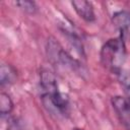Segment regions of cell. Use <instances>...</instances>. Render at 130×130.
Listing matches in <instances>:
<instances>
[{
    "label": "cell",
    "mask_w": 130,
    "mask_h": 130,
    "mask_svg": "<svg viewBox=\"0 0 130 130\" xmlns=\"http://www.w3.org/2000/svg\"><path fill=\"white\" fill-rule=\"evenodd\" d=\"M40 83L43 89V95H52L59 91L57 78L50 70H43L40 74Z\"/></svg>",
    "instance_id": "277c9868"
},
{
    "label": "cell",
    "mask_w": 130,
    "mask_h": 130,
    "mask_svg": "<svg viewBox=\"0 0 130 130\" xmlns=\"http://www.w3.org/2000/svg\"><path fill=\"white\" fill-rule=\"evenodd\" d=\"M76 130H82V129H76Z\"/></svg>",
    "instance_id": "7c38bea8"
},
{
    "label": "cell",
    "mask_w": 130,
    "mask_h": 130,
    "mask_svg": "<svg viewBox=\"0 0 130 130\" xmlns=\"http://www.w3.org/2000/svg\"><path fill=\"white\" fill-rule=\"evenodd\" d=\"M6 130H22V128L20 127L19 123L16 120H11L8 123V126H7Z\"/></svg>",
    "instance_id": "30bf717a"
},
{
    "label": "cell",
    "mask_w": 130,
    "mask_h": 130,
    "mask_svg": "<svg viewBox=\"0 0 130 130\" xmlns=\"http://www.w3.org/2000/svg\"><path fill=\"white\" fill-rule=\"evenodd\" d=\"M126 46L123 35L108 40L102 47L100 58L102 64L111 72L119 74L126 61Z\"/></svg>",
    "instance_id": "6da1fadb"
},
{
    "label": "cell",
    "mask_w": 130,
    "mask_h": 130,
    "mask_svg": "<svg viewBox=\"0 0 130 130\" xmlns=\"http://www.w3.org/2000/svg\"><path fill=\"white\" fill-rule=\"evenodd\" d=\"M124 88H125V93H126V95H127V99H128V101L130 102V79L125 80Z\"/></svg>",
    "instance_id": "8fae6325"
},
{
    "label": "cell",
    "mask_w": 130,
    "mask_h": 130,
    "mask_svg": "<svg viewBox=\"0 0 130 130\" xmlns=\"http://www.w3.org/2000/svg\"><path fill=\"white\" fill-rule=\"evenodd\" d=\"M13 110V102L10 95L4 91L0 93V114L2 117L10 115Z\"/></svg>",
    "instance_id": "ba28073f"
},
{
    "label": "cell",
    "mask_w": 130,
    "mask_h": 130,
    "mask_svg": "<svg viewBox=\"0 0 130 130\" xmlns=\"http://www.w3.org/2000/svg\"><path fill=\"white\" fill-rule=\"evenodd\" d=\"M113 109L126 130H130V102L122 95H115L111 100Z\"/></svg>",
    "instance_id": "3957f363"
},
{
    "label": "cell",
    "mask_w": 130,
    "mask_h": 130,
    "mask_svg": "<svg viewBox=\"0 0 130 130\" xmlns=\"http://www.w3.org/2000/svg\"><path fill=\"white\" fill-rule=\"evenodd\" d=\"M17 78L15 68L10 64H2L0 67V84L1 86L13 83Z\"/></svg>",
    "instance_id": "8992f818"
},
{
    "label": "cell",
    "mask_w": 130,
    "mask_h": 130,
    "mask_svg": "<svg viewBox=\"0 0 130 130\" xmlns=\"http://www.w3.org/2000/svg\"><path fill=\"white\" fill-rule=\"evenodd\" d=\"M15 4L22 9L23 11L27 12V13H36V11L38 10V7L36 5L35 2L32 1H27V0H21V1H16Z\"/></svg>",
    "instance_id": "9c48e42d"
},
{
    "label": "cell",
    "mask_w": 130,
    "mask_h": 130,
    "mask_svg": "<svg viewBox=\"0 0 130 130\" xmlns=\"http://www.w3.org/2000/svg\"><path fill=\"white\" fill-rule=\"evenodd\" d=\"M46 49L48 58L53 63L61 64L64 67H68L72 70H77L80 68L79 62L75 60L70 54H68V52H66L54 38H50L48 40Z\"/></svg>",
    "instance_id": "7a4b0ae2"
},
{
    "label": "cell",
    "mask_w": 130,
    "mask_h": 130,
    "mask_svg": "<svg viewBox=\"0 0 130 130\" xmlns=\"http://www.w3.org/2000/svg\"><path fill=\"white\" fill-rule=\"evenodd\" d=\"M112 21L114 25L120 29L121 32H124L127 28L130 27V11L120 10L113 14Z\"/></svg>",
    "instance_id": "52a82bcc"
},
{
    "label": "cell",
    "mask_w": 130,
    "mask_h": 130,
    "mask_svg": "<svg viewBox=\"0 0 130 130\" xmlns=\"http://www.w3.org/2000/svg\"><path fill=\"white\" fill-rule=\"evenodd\" d=\"M71 5L73 6L75 12L78 14L80 18L87 22L94 21L95 14L93 10V6L90 2L85 0H75L71 2Z\"/></svg>",
    "instance_id": "5b68a950"
}]
</instances>
